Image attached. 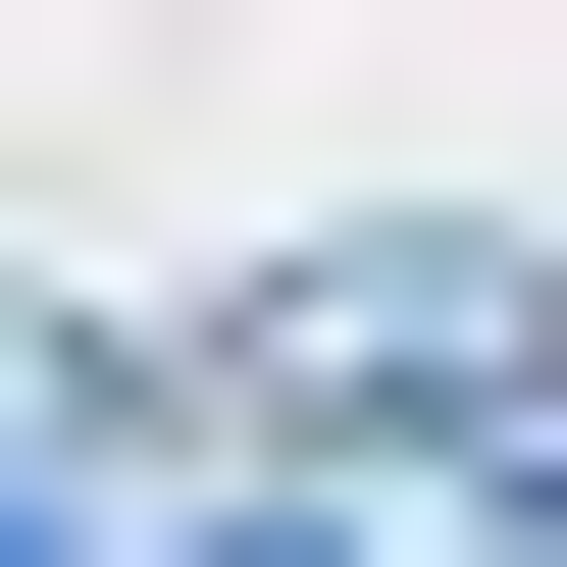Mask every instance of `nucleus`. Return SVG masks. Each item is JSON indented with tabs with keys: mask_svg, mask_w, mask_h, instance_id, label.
<instances>
[{
	"mask_svg": "<svg viewBox=\"0 0 567 567\" xmlns=\"http://www.w3.org/2000/svg\"><path fill=\"white\" fill-rule=\"evenodd\" d=\"M464 567H567V361H516V464H464Z\"/></svg>",
	"mask_w": 567,
	"mask_h": 567,
	"instance_id": "f257e3e1",
	"label": "nucleus"
}]
</instances>
